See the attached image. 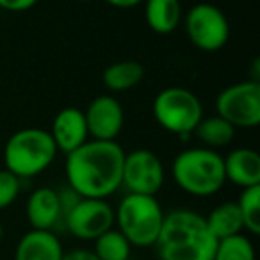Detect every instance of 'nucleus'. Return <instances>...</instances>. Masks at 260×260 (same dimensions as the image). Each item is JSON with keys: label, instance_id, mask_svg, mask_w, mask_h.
I'll return each instance as SVG.
<instances>
[{"label": "nucleus", "instance_id": "1", "mask_svg": "<svg viewBox=\"0 0 260 260\" xmlns=\"http://www.w3.org/2000/svg\"><path fill=\"white\" fill-rule=\"evenodd\" d=\"M125 150L116 141H86L66 155V182L80 198L105 200L121 187Z\"/></svg>", "mask_w": 260, "mask_h": 260}, {"label": "nucleus", "instance_id": "2", "mask_svg": "<svg viewBox=\"0 0 260 260\" xmlns=\"http://www.w3.org/2000/svg\"><path fill=\"white\" fill-rule=\"evenodd\" d=\"M155 246L160 260H212L217 239L202 214L178 209L164 216Z\"/></svg>", "mask_w": 260, "mask_h": 260}, {"label": "nucleus", "instance_id": "3", "mask_svg": "<svg viewBox=\"0 0 260 260\" xmlns=\"http://www.w3.org/2000/svg\"><path fill=\"white\" fill-rule=\"evenodd\" d=\"M171 173L182 191L198 198L216 194L226 182L223 157L216 150L203 146L178 153L171 164Z\"/></svg>", "mask_w": 260, "mask_h": 260}, {"label": "nucleus", "instance_id": "4", "mask_svg": "<svg viewBox=\"0 0 260 260\" xmlns=\"http://www.w3.org/2000/svg\"><path fill=\"white\" fill-rule=\"evenodd\" d=\"M57 148L50 132L40 126H27L11 136L4 146L6 170L15 177L32 178L43 173L55 160Z\"/></svg>", "mask_w": 260, "mask_h": 260}, {"label": "nucleus", "instance_id": "5", "mask_svg": "<svg viewBox=\"0 0 260 260\" xmlns=\"http://www.w3.org/2000/svg\"><path fill=\"white\" fill-rule=\"evenodd\" d=\"M164 210L155 196L126 194L114 210V223L130 246H155L164 221Z\"/></svg>", "mask_w": 260, "mask_h": 260}, {"label": "nucleus", "instance_id": "6", "mask_svg": "<svg viewBox=\"0 0 260 260\" xmlns=\"http://www.w3.org/2000/svg\"><path fill=\"white\" fill-rule=\"evenodd\" d=\"M155 121L175 136H191L203 118L200 98L185 87H166L152 105Z\"/></svg>", "mask_w": 260, "mask_h": 260}, {"label": "nucleus", "instance_id": "7", "mask_svg": "<svg viewBox=\"0 0 260 260\" xmlns=\"http://www.w3.org/2000/svg\"><path fill=\"white\" fill-rule=\"evenodd\" d=\"M189 41L203 52H217L230 40V22L217 6L200 2L185 15Z\"/></svg>", "mask_w": 260, "mask_h": 260}, {"label": "nucleus", "instance_id": "8", "mask_svg": "<svg viewBox=\"0 0 260 260\" xmlns=\"http://www.w3.org/2000/svg\"><path fill=\"white\" fill-rule=\"evenodd\" d=\"M216 111L235 128H255L260 123V82L249 79L224 87L216 98Z\"/></svg>", "mask_w": 260, "mask_h": 260}, {"label": "nucleus", "instance_id": "9", "mask_svg": "<svg viewBox=\"0 0 260 260\" xmlns=\"http://www.w3.org/2000/svg\"><path fill=\"white\" fill-rule=\"evenodd\" d=\"M166 180L162 160L152 150L139 148L125 153L121 171V185L130 194L155 196Z\"/></svg>", "mask_w": 260, "mask_h": 260}, {"label": "nucleus", "instance_id": "10", "mask_svg": "<svg viewBox=\"0 0 260 260\" xmlns=\"http://www.w3.org/2000/svg\"><path fill=\"white\" fill-rule=\"evenodd\" d=\"M64 228L80 241H94L114 228V209L105 200L79 198L64 214Z\"/></svg>", "mask_w": 260, "mask_h": 260}, {"label": "nucleus", "instance_id": "11", "mask_svg": "<svg viewBox=\"0 0 260 260\" xmlns=\"http://www.w3.org/2000/svg\"><path fill=\"white\" fill-rule=\"evenodd\" d=\"M87 134L94 141H116L125 125L123 107L111 94L93 98L84 111Z\"/></svg>", "mask_w": 260, "mask_h": 260}, {"label": "nucleus", "instance_id": "12", "mask_svg": "<svg viewBox=\"0 0 260 260\" xmlns=\"http://www.w3.org/2000/svg\"><path fill=\"white\" fill-rule=\"evenodd\" d=\"M55 143L57 152L72 153L80 148L86 141H89L84 111L77 107H64L55 114L52 121V128L48 130Z\"/></svg>", "mask_w": 260, "mask_h": 260}, {"label": "nucleus", "instance_id": "13", "mask_svg": "<svg viewBox=\"0 0 260 260\" xmlns=\"http://www.w3.org/2000/svg\"><path fill=\"white\" fill-rule=\"evenodd\" d=\"M25 216L32 230H54L62 221V205L59 191L38 187L27 198Z\"/></svg>", "mask_w": 260, "mask_h": 260}, {"label": "nucleus", "instance_id": "14", "mask_svg": "<svg viewBox=\"0 0 260 260\" xmlns=\"http://www.w3.org/2000/svg\"><path fill=\"white\" fill-rule=\"evenodd\" d=\"M224 178L241 189L260 185V155L253 148H235L223 157Z\"/></svg>", "mask_w": 260, "mask_h": 260}, {"label": "nucleus", "instance_id": "15", "mask_svg": "<svg viewBox=\"0 0 260 260\" xmlns=\"http://www.w3.org/2000/svg\"><path fill=\"white\" fill-rule=\"evenodd\" d=\"M62 244L50 230H29L18 241L15 260H61Z\"/></svg>", "mask_w": 260, "mask_h": 260}, {"label": "nucleus", "instance_id": "16", "mask_svg": "<svg viewBox=\"0 0 260 260\" xmlns=\"http://www.w3.org/2000/svg\"><path fill=\"white\" fill-rule=\"evenodd\" d=\"M145 20L157 34H171L182 20L180 0H143Z\"/></svg>", "mask_w": 260, "mask_h": 260}, {"label": "nucleus", "instance_id": "17", "mask_svg": "<svg viewBox=\"0 0 260 260\" xmlns=\"http://www.w3.org/2000/svg\"><path fill=\"white\" fill-rule=\"evenodd\" d=\"M145 77V68L141 62L138 61H118L109 64L102 73V82L107 89L114 91V93H121V91H128L136 87Z\"/></svg>", "mask_w": 260, "mask_h": 260}, {"label": "nucleus", "instance_id": "18", "mask_svg": "<svg viewBox=\"0 0 260 260\" xmlns=\"http://www.w3.org/2000/svg\"><path fill=\"white\" fill-rule=\"evenodd\" d=\"M205 221L209 230L212 232V235L217 241L242 234V230H244L241 212H239V207L235 202H223L216 205L205 217Z\"/></svg>", "mask_w": 260, "mask_h": 260}, {"label": "nucleus", "instance_id": "19", "mask_svg": "<svg viewBox=\"0 0 260 260\" xmlns=\"http://www.w3.org/2000/svg\"><path fill=\"white\" fill-rule=\"evenodd\" d=\"M192 134L202 141L203 148L216 150L230 145L232 139L235 138V126L216 114L209 116V118H202V121L198 123Z\"/></svg>", "mask_w": 260, "mask_h": 260}, {"label": "nucleus", "instance_id": "20", "mask_svg": "<svg viewBox=\"0 0 260 260\" xmlns=\"http://www.w3.org/2000/svg\"><path fill=\"white\" fill-rule=\"evenodd\" d=\"M93 253L98 260H128L132 246L118 228H111L94 239Z\"/></svg>", "mask_w": 260, "mask_h": 260}, {"label": "nucleus", "instance_id": "21", "mask_svg": "<svg viewBox=\"0 0 260 260\" xmlns=\"http://www.w3.org/2000/svg\"><path fill=\"white\" fill-rule=\"evenodd\" d=\"M235 203H237L239 212H241L244 230H248L253 235H258L260 234V185L242 189L241 196H239V200Z\"/></svg>", "mask_w": 260, "mask_h": 260}, {"label": "nucleus", "instance_id": "22", "mask_svg": "<svg viewBox=\"0 0 260 260\" xmlns=\"http://www.w3.org/2000/svg\"><path fill=\"white\" fill-rule=\"evenodd\" d=\"M212 260H255V248L244 234L217 241Z\"/></svg>", "mask_w": 260, "mask_h": 260}, {"label": "nucleus", "instance_id": "23", "mask_svg": "<svg viewBox=\"0 0 260 260\" xmlns=\"http://www.w3.org/2000/svg\"><path fill=\"white\" fill-rule=\"evenodd\" d=\"M20 178L15 177L11 171L0 170V210L8 209L16 202L20 194Z\"/></svg>", "mask_w": 260, "mask_h": 260}, {"label": "nucleus", "instance_id": "24", "mask_svg": "<svg viewBox=\"0 0 260 260\" xmlns=\"http://www.w3.org/2000/svg\"><path fill=\"white\" fill-rule=\"evenodd\" d=\"M38 0H0V9L9 13H22L34 8Z\"/></svg>", "mask_w": 260, "mask_h": 260}, {"label": "nucleus", "instance_id": "25", "mask_svg": "<svg viewBox=\"0 0 260 260\" xmlns=\"http://www.w3.org/2000/svg\"><path fill=\"white\" fill-rule=\"evenodd\" d=\"M61 260H98V258L93 251H89V249L75 248V249H72V251L62 253Z\"/></svg>", "mask_w": 260, "mask_h": 260}, {"label": "nucleus", "instance_id": "26", "mask_svg": "<svg viewBox=\"0 0 260 260\" xmlns=\"http://www.w3.org/2000/svg\"><path fill=\"white\" fill-rule=\"evenodd\" d=\"M109 6L112 8H118V9H130V8H136L143 2V0H105Z\"/></svg>", "mask_w": 260, "mask_h": 260}, {"label": "nucleus", "instance_id": "27", "mask_svg": "<svg viewBox=\"0 0 260 260\" xmlns=\"http://www.w3.org/2000/svg\"><path fill=\"white\" fill-rule=\"evenodd\" d=\"M2 235H4V226H2V223H0V239H2Z\"/></svg>", "mask_w": 260, "mask_h": 260}, {"label": "nucleus", "instance_id": "28", "mask_svg": "<svg viewBox=\"0 0 260 260\" xmlns=\"http://www.w3.org/2000/svg\"><path fill=\"white\" fill-rule=\"evenodd\" d=\"M77 2H89V0H77Z\"/></svg>", "mask_w": 260, "mask_h": 260}]
</instances>
